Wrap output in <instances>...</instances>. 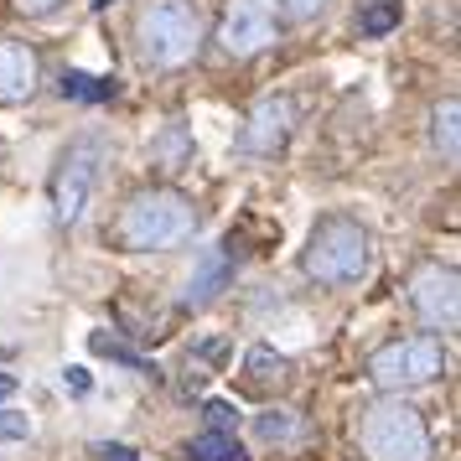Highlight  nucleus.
I'll return each instance as SVG.
<instances>
[{
    "label": "nucleus",
    "mask_w": 461,
    "mask_h": 461,
    "mask_svg": "<svg viewBox=\"0 0 461 461\" xmlns=\"http://www.w3.org/2000/svg\"><path fill=\"white\" fill-rule=\"evenodd\" d=\"M192 229H197V212H192V203L182 192L176 187H146L125 203L120 223H114V239H120V249H130V254H156V249H171V244L192 239Z\"/></svg>",
    "instance_id": "obj_1"
},
{
    "label": "nucleus",
    "mask_w": 461,
    "mask_h": 461,
    "mask_svg": "<svg viewBox=\"0 0 461 461\" xmlns=\"http://www.w3.org/2000/svg\"><path fill=\"white\" fill-rule=\"evenodd\" d=\"M368 254H374L368 229L357 218H348V212H332V218H321L312 229L301 270L312 275L316 285H357L368 275Z\"/></svg>",
    "instance_id": "obj_2"
},
{
    "label": "nucleus",
    "mask_w": 461,
    "mask_h": 461,
    "mask_svg": "<svg viewBox=\"0 0 461 461\" xmlns=\"http://www.w3.org/2000/svg\"><path fill=\"white\" fill-rule=\"evenodd\" d=\"M135 37H140L146 63L182 68L192 52H197V42H203V16H197V5H192V0H156V5L140 11Z\"/></svg>",
    "instance_id": "obj_3"
},
{
    "label": "nucleus",
    "mask_w": 461,
    "mask_h": 461,
    "mask_svg": "<svg viewBox=\"0 0 461 461\" xmlns=\"http://www.w3.org/2000/svg\"><path fill=\"white\" fill-rule=\"evenodd\" d=\"M363 451L374 461H425L430 456L425 415L404 399H378L363 415Z\"/></svg>",
    "instance_id": "obj_4"
},
{
    "label": "nucleus",
    "mask_w": 461,
    "mask_h": 461,
    "mask_svg": "<svg viewBox=\"0 0 461 461\" xmlns=\"http://www.w3.org/2000/svg\"><path fill=\"white\" fill-rule=\"evenodd\" d=\"M446 374V348L440 337H399L368 357V378L378 389H420Z\"/></svg>",
    "instance_id": "obj_5"
},
{
    "label": "nucleus",
    "mask_w": 461,
    "mask_h": 461,
    "mask_svg": "<svg viewBox=\"0 0 461 461\" xmlns=\"http://www.w3.org/2000/svg\"><path fill=\"white\" fill-rule=\"evenodd\" d=\"M218 42L229 58H259L265 47L280 42V0H229Z\"/></svg>",
    "instance_id": "obj_6"
},
{
    "label": "nucleus",
    "mask_w": 461,
    "mask_h": 461,
    "mask_svg": "<svg viewBox=\"0 0 461 461\" xmlns=\"http://www.w3.org/2000/svg\"><path fill=\"white\" fill-rule=\"evenodd\" d=\"M410 306L430 332H456L461 321V280L451 265H425L410 280Z\"/></svg>",
    "instance_id": "obj_7"
},
{
    "label": "nucleus",
    "mask_w": 461,
    "mask_h": 461,
    "mask_svg": "<svg viewBox=\"0 0 461 461\" xmlns=\"http://www.w3.org/2000/svg\"><path fill=\"white\" fill-rule=\"evenodd\" d=\"M99 140H78V146H68L63 156V171H58V182H52V208H58V223L73 229L88 208V187H94V171H99Z\"/></svg>",
    "instance_id": "obj_8"
},
{
    "label": "nucleus",
    "mask_w": 461,
    "mask_h": 461,
    "mask_svg": "<svg viewBox=\"0 0 461 461\" xmlns=\"http://www.w3.org/2000/svg\"><path fill=\"white\" fill-rule=\"evenodd\" d=\"M291 130H295V104L285 94H270V99L254 104L249 125H244V146H249L254 156H275V150L291 140Z\"/></svg>",
    "instance_id": "obj_9"
},
{
    "label": "nucleus",
    "mask_w": 461,
    "mask_h": 461,
    "mask_svg": "<svg viewBox=\"0 0 461 461\" xmlns=\"http://www.w3.org/2000/svg\"><path fill=\"white\" fill-rule=\"evenodd\" d=\"M229 280H233V259H229V254H223V249H203V259L192 265L187 285H182V306H187V312L212 306L218 295L229 291Z\"/></svg>",
    "instance_id": "obj_10"
},
{
    "label": "nucleus",
    "mask_w": 461,
    "mask_h": 461,
    "mask_svg": "<svg viewBox=\"0 0 461 461\" xmlns=\"http://www.w3.org/2000/svg\"><path fill=\"white\" fill-rule=\"evenodd\" d=\"M37 88V52L22 42H0V104H16Z\"/></svg>",
    "instance_id": "obj_11"
},
{
    "label": "nucleus",
    "mask_w": 461,
    "mask_h": 461,
    "mask_svg": "<svg viewBox=\"0 0 461 461\" xmlns=\"http://www.w3.org/2000/svg\"><path fill=\"white\" fill-rule=\"evenodd\" d=\"M399 16H404L399 0H357V32L363 37H389V32H399Z\"/></svg>",
    "instance_id": "obj_12"
},
{
    "label": "nucleus",
    "mask_w": 461,
    "mask_h": 461,
    "mask_svg": "<svg viewBox=\"0 0 461 461\" xmlns=\"http://www.w3.org/2000/svg\"><path fill=\"white\" fill-rule=\"evenodd\" d=\"M456 120H461V104H456V99H440L436 114H430V140H436V150L446 156V161H456V156H461Z\"/></svg>",
    "instance_id": "obj_13"
},
{
    "label": "nucleus",
    "mask_w": 461,
    "mask_h": 461,
    "mask_svg": "<svg viewBox=\"0 0 461 461\" xmlns=\"http://www.w3.org/2000/svg\"><path fill=\"white\" fill-rule=\"evenodd\" d=\"M192 461H249V451L229 436V430H208V436H197L187 446Z\"/></svg>",
    "instance_id": "obj_14"
},
{
    "label": "nucleus",
    "mask_w": 461,
    "mask_h": 461,
    "mask_svg": "<svg viewBox=\"0 0 461 461\" xmlns=\"http://www.w3.org/2000/svg\"><path fill=\"white\" fill-rule=\"evenodd\" d=\"M63 94L68 99H88V104H99V99H109L114 94V78H88V73H63Z\"/></svg>",
    "instance_id": "obj_15"
},
{
    "label": "nucleus",
    "mask_w": 461,
    "mask_h": 461,
    "mask_svg": "<svg viewBox=\"0 0 461 461\" xmlns=\"http://www.w3.org/2000/svg\"><path fill=\"white\" fill-rule=\"evenodd\" d=\"M244 368H249V378H254V384H270V378L280 384V378L291 374V363H285L280 353H270V348H254V353L244 357Z\"/></svg>",
    "instance_id": "obj_16"
},
{
    "label": "nucleus",
    "mask_w": 461,
    "mask_h": 461,
    "mask_svg": "<svg viewBox=\"0 0 461 461\" xmlns=\"http://www.w3.org/2000/svg\"><path fill=\"white\" fill-rule=\"evenodd\" d=\"M254 430H259V440H291L301 430V420H295V410H265L254 420Z\"/></svg>",
    "instance_id": "obj_17"
},
{
    "label": "nucleus",
    "mask_w": 461,
    "mask_h": 461,
    "mask_svg": "<svg viewBox=\"0 0 461 461\" xmlns=\"http://www.w3.org/2000/svg\"><path fill=\"white\" fill-rule=\"evenodd\" d=\"M94 353L114 357V363H130V368H140V374H156V368H150L146 357H135L130 348H120V342H114V337H104V332H94Z\"/></svg>",
    "instance_id": "obj_18"
},
{
    "label": "nucleus",
    "mask_w": 461,
    "mask_h": 461,
    "mask_svg": "<svg viewBox=\"0 0 461 461\" xmlns=\"http://www.w3.org/2000/svg\"><path fill=\"white\" fill-rule=\"evenodd\" d=\"M203 415H208V430H229L233 436V425H239V410H233L229 399H208Z\"/></svg>",
    "instance_id": "obj_19"
},
{
    "label": "nucleus",
    "mask_w": 461,
    "mask_h": 461,
    "mask_svg": "<svg viewBox=\"0 0 461 461\" xmlns=\"http://www.w3.org/2000/svg\"><path fill=\"white\" fill-rule=\"evenodd\" d=\"M32 436V420L16 415V410H0V440H26Z\"/></svg>",
    "instance_id": "obj_20"
},
{
    "label": "nucleus",
    "mask_w": 461,
    "mask_h": 461,
    "mask_svg": "<svg viewBox=\"0 0 461 461\" xmlns=\"http://www.w3.org/2000/svg\"><path fill=\"white\" fill-rule=\"evenodd\" d=\"M285 11H291L295 22H316L327 11V0H285Z\"/></svg>",
    "instance_id": "obj_21"
},
{
    "label": "nucleus",
    "mask_w": 461,
    "mask_h": 461,
    "mask_svg": "<svg viewBox=\"0 0 461 461\" xmlns=\"http://www.w3.org/2000/svg\"><path fill=\"white\" fill-rule=\"evenodd\" d=\"M58 5H63V0H16V11H22V16H52Z\"/></svg>",
    "instance_id": "obj_22"
},
{
    "label": "nucleus",
    "mask_w": 461,
    "mask_h": 461,
    "mask_svg": "<svg viewBox=\"0 0 461 461\" xmlns=\"http://www.w3.org/2000/svg\"><path fill=\"white\" fill-rule=\"evenodd\" d=\"M63 384L73 389V394H88V368H78V363H73V368L63 374Z\"/></svg>",
    "instance_id": "obj_23"
},
{
    "label": "nucleus",
    "mask_w": 461,
    "mask_h": 461,
    "mask_svg": "<svg viewBox=\"0 0 461 461\" xmlns=\"http://www.w3.org/2000/svg\"><path fill=\"white\" fill-rule=\"evenodd\" d=\"M99 456L104 461H135V451H130V446H99Z\"/></svg>",
    "instance_id": "obj_24"
},
{
    "label": "nucleus",
    "mask_w": 461,
    "mask_h": 461,
    "mask_svg": "<svg viewBox=\"0 0 461 461\" xmlns=\"http://www.w3.org/2000/svg\"><path fill=\"white\" fill-rule=\"evenodd\" d=\"M11 389H16V378H11V374H0V399L11 394Z\"/></svg>",
    "instance_id": "obj_25"
},
{
    "label": "nucleus",
    "mask_w": 461,
    "mask_h": 461,
    "mask_svg": "<svg viewBox=\"0 0 461 461\" xmlns=\"http://www.w3.org/2000/svg\"><path fill=\"white\" fill-rule=\"evenodd\" d=\"M94 5H109V0H94Z\"/></svg>",
    "instance_id": "obj_26"
}]
</instances>
